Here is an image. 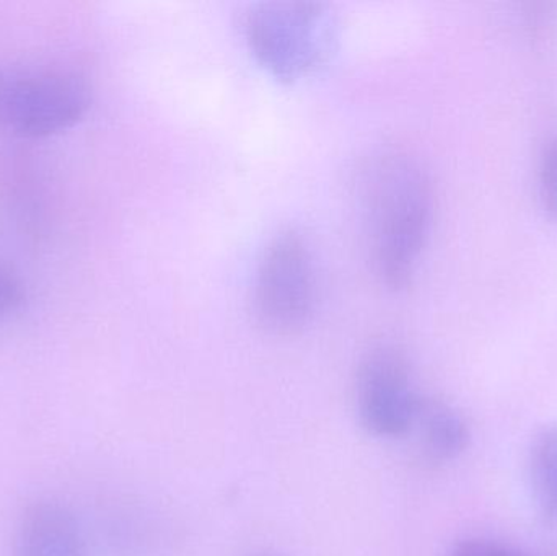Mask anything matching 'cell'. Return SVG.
I'll use <instances>...</instances> for the list:
<instances>
[{
	"label": "cell",
	"mask_w": 557,
	"mask_h": 556,
	"mask_svg": "<svg viewBox=\"0 0 557 556\" xmlns=\"http://www.w3.org/2000/svg\"><path fill=\"white\" fill-rule=\"evenodd\" d=\"M356 401L367 433L385 440L408 436L421 397L401 353L389 346L367 353L357 371Z\"/></svg>",
	"instance_id": "5"
},
{
	"label": "cell",
	"mask_w": 557,
	"mask_h": 556,
	"mask_svg": "<svg viewBox=\"0 0 557 556\" xmlns=\"http://www.w3.org/2000/svg\"><path fill=\"white\" fill-rule=\"evenodd\" d=\"M363 188L376 276L389 289H403L411 283L431 234V182L411 157L386 152L370 163Z\"/></svg>",
	"instance_id": "1"
},
{
	"label": "cell",
	"mask_w": 557,
	"mask_h": 556,
	"mask_svg": "<svg viewBox=\"0 0 557 556\" xmlns=\"http://www.w3.org/2000/svg\"><path fill=\"white\" fill-rule=\"evenodd\" d=\"M317 294V268L307 240L298 232H281L258 264L257 319L274 333L298 332L313 319Z\"/></svg>",
	"instance_id": "3"
},
{
	"label": "cell",
	"mask_w": 557,
	"mask_h": 556,
	"mask_svg": "<svg viewBox=\"0 0 557 556\" xmlns=\"http://www.w3.org/2000/svg\"><path fill=\"white\" fill-rule=\"evenodd\" d=\"M409 434H414L419 453L429 464L458 459L471 440L467 418L451 405L432 398H421Z\"/></svg>",
	"instance_id": "7"
},
{
	"label": "cell",
	"mask_w": 557,
	"mask_h": 556,
	"mask_svg": "<svg viewBox=\"0 0 557 556\" xmlns=\"http://www.w3.org/2000/svg\"><path fill=\"white\" fill-rule=\"evenodd\" d=\"M445 556H525L517 548L490 539H467L458 542Z\"/></svg>",
	"instance_id": "9"
},
{
	"label": "cell",
	"mask_w": 557,
	"mask_h": 556,
	"mask_svg": "<svg viewBox=\"0 0 557 556\" xmlns=\"http://www.w3.org/2000/svg\"><path fill=\"white\" fill-rule=\"evenodd\" d=\"M244 35L255 61L284 84L310 77L336 49L331 13L318 3H258L245 15Z\"/></svg>",
	"instance_id": "2"
},
{
	"label": "cell",
	"mask_w": 557,
	"mask_h": 556,
	"mask_svg": "<svg viewBox=\"0 0 557 556\" xmlns=\"http://www.w3.org/2000/svg\"><path fill=\"white\" fill-rule=\"evenodd\" d=\"M540 186L546 211L557 219V143L549 146L543 157Z\"/></svg>",
	"instance_id": "10"
},
{
	"label": "cell",
	"mask_w": 557,
	"mask_h": 556,
	"mask_svg": "<svg viewBox=\"0 0 557 556\" xmlns=\"http://www.w3.org/2000/svg\"><path fill=\"white\" fill-rule=\"evenodd\" d=\"M10 556H90L77 516L61 503L36 502L23 512Z\"/></svg>",
	"instance_id": "6"
},
{
	"label": "cell",
	"mask_w": 557,
	"mask_h": 556,
	"mask_svg": "<svg viewBox=\"0 0 557 556\" xmlns=\"http://www.w3.org/2000/svg\"><path fill=\"white\" fill-rule=\"evenodd\" d=\"M23 302V287L15 274L0 267V320L18 309Z\"/></svg>",
	"instance_id": "11"
},
{
	"label": "cell",
	"mask_w": 557,
	"mask_h": 556,
	"mask_svg": "<svg viewBox=\"0 0 557 556\" xmlns=\"http://www.w3.org/2000/svg\"><path fill=\"white\" fill-rule=\"evenodd\" d=\"M529 483L536 511L557 526V423L540 431L530 447Z\"/></svg>",
	"instance_id": "8"
},
{
	"label": "cell",
	"mask_w": 557,
	"mask_h": 556,
	"mask_svg": "<svg viewBox=\"0 0 557 556\" xmlns=\"http://www.w3.org/2000/svg\"><path fill=\"white\" fill-rule=\"evenodd\" d=\"M90 90L77 75L0 72V127L26 139L54 136L77 124Z\"/></svg>",
	"instance_id": "4"
}]
</instances>
